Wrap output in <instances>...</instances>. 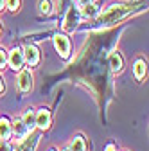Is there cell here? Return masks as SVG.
Wrapping results in <instances>:
<instances>
[{
	"mask_svg": "<svg viewBox=\"0 0 149 151\" xmlns=\"http://www.w3.org/2000/svg\"><path fill=\"white\" fill-rule=\"evenodd\" d=\"M128 13H129V7L128 6H111L108 11H104L101 14V22H104V24H113V22L120 20V18L124 14H128Z\"/></svg>",
	"mask_w": 149,
	"mask_h": 151,
	"instance_id": "cell-1",
	"label": "cell"
},
{
	"mask_svg": "<svg viewBox=\"0 0 149 151\" xmlns=\"http://www.w3.org/2000/svg\"><path fill=\"white\" fill-rule=\"evenodd\" d=\"M54 47H56V50L59 52L61 58H68V54H70V42H68V38L65 34H56L54 36Z\"/></svg>",
	"mask_w": 149,
	"mask_h": 151,
	"instance_id": "cell-2",
	"label": "cell"
},
{
	"mask_svg": "<svg viewBox=\"0 0 149 151\" xmlns=\"http://www.w3.org/2000/svg\"><path fill=\"white\" fill-rule=\"evenodd\" d=\"M18 88H20L22 92H29L32 88V76L29 70H22L20 74H18Z\"/></svg>",
	"mask_w": 149,
	"mask_h": 151,
	"instance_id": "cell-3",
	"label": "cell"
},
{
	"mask_svg": "<svg viewBox=\"0 0 149 151\" xmlns=\"http://www.w3.org/2000/svg\"><path fill=\"white\" fill-rule=\"evenodd\" d=\"M24 61H27L31 67L38 65V61H40V50L36 49L34 45H27L25 52H24Z\"/></svg>",
	"mask_w": 149,
	"mask_h": 151,
	"instance_id": "cell-4",
	"label": "cell"
},
{
	"mask_svg": "<svg viewBox=\"0 0 149 151\" xmlns=\"http://www.w3.org/2000/svg\"><path fill=\"white\" fill-rule=\"evenodd\" d=\"M7 61H9V65H11L14 70H20L22 65H24V52H22L20 49H13V50L9 52Z\"/></svg>",
	"mask_w": 149,
	"mask_h": 151,
	"instance_id": "cell-5",
	"label": "cell"
},
{
	"mask_svg": "<svg viewBox=\"0 0 149 151\" xmlns=\"http://www.w3.org/2000/svg\"><path fill=\"white\" fill-rule=\"evenodd\" d=\"M36 126L42 128V129H47L50 126V111L47 108H42L36 113Z\"/></svg>",
	"mask_w": 149,
	"mask_h": 151,
	"instance_id": "cell-6",
	"label": "cell"
},
{
	"mask_svg": "<svg viewBox=\"0 0 149 151\" xmlns=\"http://www.w3.org/2000/svg\"><path fill=\"white\" fill-rule=\"evenodd\" d=\"M77 20H79V13H77V9H74V7H70L68 14H67V18H65V24H63V29H65V31H74V27H76Z\"/></svg>",
	"mask_w": 149,
	"mask_h": 151,
	"instance_id": "cell-7",
	"label": "cell"
},
{
	"mask_svg": "<svg viewBox=\"0 0 149 151\" xmlns=\"http://www.w3.org/2000/svg\"><path fill=\"white\" fill-rule=\"evenodd\" d=\"M11 137V124L7 119H0V140H7Z\"/></svg>",
	"mask_w": 149,
	"mask_h": 151,
	"instance_id": "cell-8",
	"label": "cell"
},
{
	"mask_svg": "<svg viewBox=\"0 0 149 151\" xmlns=\"http://www.w3.org/2000/svg\"><path fill=\"white\" fill-rule=\"evenodd\" d=\"M24 124H25V128L29 129V131H32L34 128H36V115H34V111L32 110H27L25 111V115H24Z\"/></svg>",
	"mask_w": 149,
	"mask_h": 151,
	"instance_id": "cell-9",
	"label": "cell"
},
{
	"mask_svg": "<svg viewBox=\"0 0 149 151\" xmlns=\"http://www.w3.org/2000/svg\"><path fill=\"white\" fill-rule=\"evenodd\" d=\"M110 65H111V70H113V72H120L122 70V58H120L119 52H111Z\"/></svg>",
	"mask_w": 149,
	"mask_h": 151,
	"instance_id": "cell-10",
	"label": "cell"
},
{
	"mask_svg": "<svg viewBox=\"0 0 149 151\" xmlns=\"http://www.w3.org/2000/svg\"><path fill=\"white\" fill-rule=\"evenodd\" d=\"M13 128H14L16 137H25V135L29 133V129L25 128V124H24V121H22V119H16V121L13 122Z\"/></svg>",
	"mask_w": 149,
	"mask_h": 151,
	"instance_id": "cell-11",
	"label": "cell"
},
{
	"mask_svg": "<svg viewBox=\"0 0 149 151\" xmlns=\"http://www.w3.org/2000/svg\"><path fill=\"white\" fill-rule=\"evenodd\" d=\"M36 144H38V137L32 135V137H29V139H27V140L20 146V149H18V151H34Z\"/></svg>",
	"mask_w": 149,
	"mask_h": 151,
	"instance_id": "cell-12",
	"label": "cell"
},
{
	"mask_svg": "<svg viewBox=\"0 0 149 151\" xmlns=\"http://www.w3.org/2000/svg\"><path fill=\"white\" fill-rule=\"evenodd\" d=\"M145 63L142 61V60H138L137 63H135V78L137 79H144V76H145Z\"/></svg>",
	"mask_w": 149,
	"mask_h": 151,
	"instance_id": "cell-13",
	"label": "cell"
},
{
	"mask_svg": "<svg viewBox=\"0 0 149 151\" xmlns=\"http://www.w3.org/2000/svg\"><path fill=\"white\" fill-rule=\"evenodd\" d=\"M70 149H72V151H86V144H85L83 137H76V139H74Z\"/></svg>",
	"mask_w": 149,
	"mask_h": 151,
	"instance_id": "cell-14",
	"label": "cell"
},
{
	"mask_svg": "<svg viewBox=\"0 0 149 151\" xmlns=\"http://www.w3.org/2000/svg\"><path fill=\"white\" fill-rule=\"evenodd\" d=\"M40 11L43 13V14H49L50 13V9H52V6H50V0H40Z\"/></svg>",
	"mask_w": 149,
	"mask_h": 151,
	"instance_id": "cell-15",
	"label": "cell"
},
{
	"mask_svg": "<svg viewBox=\"0 0 149 151\" xmlns=\"http://www.w3.org/2000/svg\"><path fill=\"white\" fill-rule=\"evenodd\" d=\"M7 7L11 11H16L18 7H20V0H7Z\"/></svg>",
	"mask_w": 149,
	"mask_h": 151,
	"instance_id": "cell-16",
	"label": "cell"
},
{
	"mask_svg": "<svg viewBox=\"0 0 149 151\" xmlns=\"http://www.w3.org/2000/svg\"><path fill=\"white\" fill-rule=\"evenodd\" d=\"M6 63H7V56H6L4 50H0V68H4Z\"/></svg>",
	"mask_w": 149,
	"mask_h": 151,
	"instance_id": "cell-17",
	"label": "cell"
},
{
	"mask_svg": "<svg viewBox=\"0 0 149 151\" xmlns=\"http://www.w3.org/2000/svg\"><path fill=\"white\" fill-rule=\"evenodd\" d=\"M0 151H11V147H9V144H6V142H2V144H0Z\"/></svg>",
	"mask_w": 149,
	"mask_h": 151,
	"instance_id": "cell-18",
	"label": "cell"
},
{
	"mask_svg": "<svg viewBox=\"0 0 149 151\" xmlns=\"http://www.w3.org/2000/svg\"><path fill=\"white\" fill-rule=\"evenodd\" d=\"M90 2H92V0H77V4H79L81 7H85V6H86V4H90Z\"/></svg>",
	"mask_w": 149,
	"mask_h": 151,
	"instance_id": "cell-19",
	"label": "cell"
},
{
	"mask_svg": "<svg viewBox=\"0 0 149 151\" xmlns=\"http://www.w3.org/2000/svg\"><path fill=\"white\" fill-rule=\"evenodd\" d=\"M67 2H68V0H59V9H63L67 6Z\"/></svg>",
	"mask_w": 149,
	"mask_h": 151,
	"instance_id": "cell-20",
	"label": "cell"
},
{
	"mask_svg": "<svg viewBox=\"0 0 149 151\" xmlns=\"http://www.w3.org/2000/svg\"><path fill=\"white\" fill-rule=\"evenodd\" d=\"M106 151H117V149H115V146H113V144H110V146L106 147Z\"/></svg>",
	"mask_w": 149,
	"mask_h": 151,
	"instance_id": "cell-21",
	"label": "cell"
},
{
	"mask_svg": "<svg viewBox=\"0 0 149 151\" xmlns=\"http://www.w3.org/2000/svg\"><path fill=\"white\" fill-rule=\"evenodd\" d=\"M4 4H6V2H4V0H0V11H2V7H4Z\"/></svg>",
	"mask_w": 149,
	"mask_h": 151,
	"instance_id": "cell-22",
	"label": "cell"
},
{
	"mask_svg": "<svg viewBox=\"0 0 149 151\" xmlns=\"http://www.w3.org/2000/svg\"><path fill=\"white\" fill-rule=\"evenodd\" d=\"M2 88H4V85H2V79H0V92H2Z\"/></svg>",
	"mask_w": 149,
	"mask_h": 151,
	"instance_id": "cell-23",
	"label": "cell"
},
{
	"mask_svg": "<svg viewBox=\"0 0 149 151\" xmlns=\"http://www.w3.org/2000/svg\"><path fill=\"white\" fill-rule=\"evenodd\" d=\"M65 151H72V149H65Z\"/></svg>",
	"mask_w": 149,
	"mask_h": 151,
	"instance_id": "cell-24",
	"label": "cell"
},
{
	"mask_svg": "<svg viewBox=\"0 0 149 151\" xmlns=\"http://www.w3.org/2000/svg\"><path fill=\"white\" fill-rule=\"evenodd\" d=\"M0 31H2V29H0Z\"/></svg>",
	"mask_w": 149,
	"mask_h": 151,
	"instance_id": "cell-25",
	"label": "cell"
}]
</instances>
